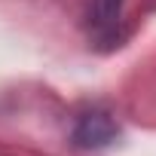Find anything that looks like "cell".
<instances>
[{
  "label": "cell",
  "mask_w": 156,
  "mask_h": 156,
  "mask_svg": "<svg viewBox=\"0 0 156 156\" xmlns=\"http://www.w3.org/2000/svg\"><path fill=\"white\" fill-rule=\"evenodd\" d=\"M122 3L126 0H92L89 3V28L98 43L107 49L119 43V25H122Z\"/></svg>",
  "instance_id": "2"
},
{
  "label": "cell",
  "mask_w": 156,
  "mask_h": 156,
  "mask_svg": "<svg viewBox=\"0 0 156 156\" xmlns=\"http://www.w3.org/2000/svg\"><path fill=\"white\" fill-rule=\"evenodd\" d=\"M116 138H119V122L104 107L83 110L70 129V144L80 150H104V147L116 144Z\"/></svg>",
  "instance_id": "1"
}]
</instances>
